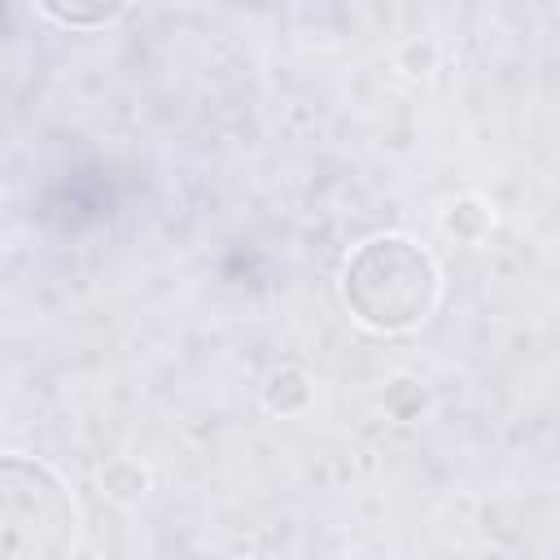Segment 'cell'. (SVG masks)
I'll use <instances>...</instances> for the list:
<instances>
[{"label": "cell", "mask_w": 560, "mask_h": 560, "mask_svg": "<svg viewBox=\"0 0 560 560\" xmlns=\"http://www.w3.org/2000/svg\"><path fill=\"white\" fill-rule=\"evenodd\" d=\"M346 302L350 311L381 332L420 324L438 298L433 258L407 236H372L346 262Z\"/></svg>", "instance_id": "6da1fadb"}, {"label": "cell", "mask_w": 560, "mask_h": 560, "mask_svg": "<svg viewBox=\"0 0 560 560\" xmlns=\"http://www.w3.org/2000/svg\"><path fill=\"white\" fill-rule=\"evenodd\" d=\"M74 503L52 468L0 455V560H70Z\"/></svg>", "instance_id": "7a4b0ae2"}, {"label": "cell", "mask_w": 560, "mask_h": 560, "mask_svg": "<svg viewBox=\"0 0 560 560\" xmlns=\"http://www.w3.org/2000/svg\"><path fill=\"white\" fill-rule=\"evenodd\" d=\"M44 13L57 18V22H66V26H96V22L118 18V4H109V9H57V4H48Z\"/></svg>", "instance_id": "3957f363"}]
</instances>
